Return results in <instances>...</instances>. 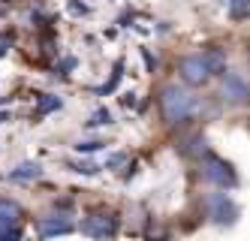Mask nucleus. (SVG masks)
Returning <instances> with one entry per match:
<instances>
[{"mask_svg":"<svg viewBox=\"0 0 250 241\" xmlns=\"http://www.w3.org/2000/svg\"><path fill=\"white\" fill-rule=\"evenodd\" d=\"M100 148H103V142H79L76 151L79 154H91V151H100Z\"/></svg>","mask_w":250,"mask_h":241,"instance_id":"obj_15","label":"nucleus"},{"mask_svg":"<svg viewBox=\"0 0 250 241\" xmlns=\"http://www.w3.org/2000/svg\"><path fill=\"white\" fill-rule=\"evenodd\" d=\"M76 226H73V220H69L66 214H48L40 220V235L42 238H58V235H69Z\"/></svg>","mask_w":250,"mask_h":241,"instance_id":"obj_7","label":"nucleus"},{"mask_svg":"<svg viewBox=\"0 0 250 241\" xmlns=\"http://www.w3.org/2000/svg\"><path fill=\"white\" fill-rule=\"evenodd\" d=\"M0 241H21L19 226H0Z\"/></svg>","mask_w":250,"mask_h":241,"instance_id":"obj_13","label":"nucleus"},{"mask_svg":"<svg viewBox=\"0 0 250 241\" xmlns=\"http://www.w3.org/2000/svg\"><path fill=\"white\" fill-rule=\"evenodd\" d=\"M109 118H112V115L105 112V109H100V112H97L91 121H87V124H91V127H103V124H109Z\"/></svg>","mask_w":250,"mask_h":241,"instance_id":"obj_16","label":"nucleus"},{"mask_svg":"<svg viewBox=\"0 0 250 241\" xmlns=\"http://www.w3.org/2000/svg\"><path fill=\"white\" fill-rule=\"evenodd\" d=\"M40 175H42V166L40 163H21L19 169L9 172L12 181H33V178H40Z\"/></svg>","mask_w":250,"mask_h":241,"instance_id":"obj_9","label":"nucleus"},{"mask_svg":"<svg viewBox=\"0 0 250 241\" xmlns=\"http://www.w3.org/2000/svg\"><path fill=\"white\" fill-rule=\"evenodd\" d=\"M3 121H6V112H0V124H3Z\"/></svg>","mask_w":250,"mask_h":241,"instance_id":"obj_17","label":"nucleus"},{"mask_svg":"<svg viewBox=\"0 0 250 241\" xmlns=\"http://www.w3.org/2000/svg\"><path fill=\"white\" fill-rule=\"evenodd\" d=\"M87 238H97V241H109L118 235V217L109 214V211H94V214H87L82 220V226H79Z\"/></svg>","mask_w":250,"mask_h":241,"instance_id":"obj_4","label":"nucleus"},{"mask_svg":"<svg viewBox=\"0 0 250 241\" xmlns=\"http://www.w3.org/2000/svg\"><path fill=\"white\" fill-rule=\"evenodd\" d=\"M220 94H223L226 103H244L250 97V88L238 72H223V90Z\"/></svg>","mask_w":250,"mask_h":241,"instance_id":"obj_6","label":"nucleus"},{"mask_svg":"<svg viewBox=\"0 0 250 241\" xmlns=\"http://www.w3.org/2000/svg\"><path fill=\"white\" fill-rule=\"evenodd\" d=\"M24 217V208L12 199H0V226H19Z\"/></svg>","mask_w":250,"mask_h":241,"instance_id":"obj_8","label":"nucleus"},{"mask_svg":"<svg viewBox=\"0 0 250 241\" xmlns=\"http://www.w3.org/2000/svg\"><path fill=\"white\" fill-rule=\"evenodd\" d=\"M229 15L232 18H247L250 15V0H229Z\"/></svg>","mask_w":250,"mask_h":241,"instance_id":"obj_11","label":"nucleus"},{"mask_svg":"<svg viewBox=\"0 0 250 241\" xmlns=\"http://www.w3.org/2000/svg\"><path fill=\"white\" fill-rule=\"evenodd\" d=\"M205 58H208V66H211L214 76H223V72H226V58H223V51H208Z\"/></svg>","mask_w":250,"mask_h":241,"instance_id":"obj_10","label":"nucleus"},{"mask_svg":"<svg viewBox=\"0 0 250 241\" xmlns=\"http://www.w3.org/2000/svg\"><path fill=\"white\" fill-rule=\"evenodd\" d=\"M202 175L208 184H214V187H235L238 184V175L235 169H232V163L220 160V157H214V154H205L202 157Z\"/></svg>","mask_w":250,"mask_h":241,"instance_id":"obj_3","label":"nucleus"},{"mask_svg":"<svg viewBox=\"0 0 250 241\" xmlns=\"http://www.w3.org/2000/svg\"><path fill=\"white\" fill-rule=\"evenodd\" d=\"M55 109H61V100L58 97H42L40 106H37V112L40 115H48V112H55Z\"/></svg>","mask_w":250,"mask_h":241,"instance_id":"obj_12","label":"nucleus"},{"mask_svg":"<svg viewBox=\"0 0 250 241\" xmlns=\"http://www.w3.org/2000/svg\"><path fill=\"white\" fill-rule=\"evenodd\" d=\"M208 217L217 226H232L238 220V205L226 193H211V199H208Z\"/></svg>","mask_w":250,"mask_h":241,"instance_id":"obj_5","label":"nucleus"},{"mask_svg":"<svg viewBox=\"0 0 250 241\" xmlns=\"http://www.w3.org/2000/svg\"><path fill=\"white\" fill-rule=\"evenodd\" d=\"M196 112V97L190 94V88H181V85H166L160 90V115L169 127H178L190 121Z\"/></svg>","mask_w":250,"mask_h":241,"instance_id":"obj_1","label":"nucleus"},{"mask_svg":"<svg viewBox=\"0 0 250 241\" xmlns=\"http://www.w3.org/2000/svg\"><path fill=\"white\" fill-rule=\"evenodd\" d=\"M178 76H181V82L187 88H202L211 82V66H208V58L205 54H190V58H181V64H178Z\"/></svg>","mask_w":250,"mask_h":241,"instance_id":"obj_2","label":"nucleus"},{"mask_svg":"<svg viewBox=\"0 0 250 241\" xmlns=\"http://www.w3.org/2000/svg\"><path fill=\"white\" fill-rule=\"evenodd\" d=\"M69 169H76V172H82V175H97L100 166H97V163H73Z\"/></svg>","mask_w":250,"mask_h":241,"instance_id":"obj_14","label":"nucleus"}]
</instances>
